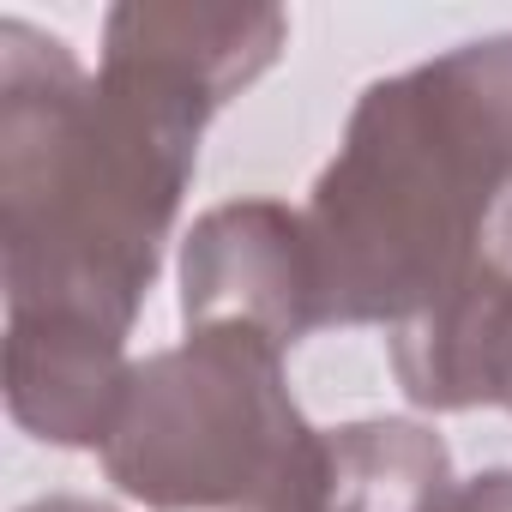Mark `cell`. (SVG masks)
Segmentation results:
<instances>
[{
	"mask_svg": "<svg viewBox=\"0 0 512 512\" xmlns=\"http://www.w3.org/2000/svg\"><path fill=\"white\" fill-rule=\"evenodd\" d=\"M290 43L278 7L127 0L97 73L0 25V278L7 314H79L133 338L211 115Z\"/></svg>",
	"mask_w": 512,
	"mask_h": 512,
	"instance_id": "6da1fadb",
	"label": "cell"
},
{
	"mask_svg": "<svg viewBox=\"0 0 512 512\" xmlns=\"http://www.w3.org/2000/svg\"><path fill=\"white\" fill-rule=\"evenodd\" d=\"M506 199L512 151L464 49L374 79L308 193L326 326L428 314L482 266Z\"/></svg>",
	"mask_w": 512,
	"mask_h": 512,
	"instance_id": "7a4b0ae2",
	"label": "cell"
},
{
	"mask_svg": "<svg viewBox=\"0 0 512 512\" xmlns=\"http://www.w3.org/2000/svg\"><path fill=\"white\" fill-rule=\"evenodd\" d=\"M103 470L151 512H320L326 428L290 398L272 338L199 326L133 362Z\"/></svg>",
	"mask_w": 512,
	"mask_h": 512,
	"instance_id": "3957f363",
	"label": "cell"
},
{
	"mask_svg": "<svg viewBox=\"0 0 512 512\" xmlns=\"http://www.w3.org/2000/svg\"><path fill=\"white\" fill-rule=\"evenodd\" d=\"M181 326H241L284 356L326 326L308 211L284 199H229L193 217L181 241Z\"/></svg>",
	"mask_w": 512,
	"mask_h": 512,
	"instance_id": "277c9868",
	"label": "cell"
},
{
	"mask_svg": "<svg viewBox=\"0 0 512 512\" xmlns=\"http://www.w3.org/2000/svg\"><path fill=\"white\" fill-rule=\"evenodd\" d=\"M127 380V332L79 314H7V410L25 434L103 452Z\"/></svg>",
	"mask_w": 512,
	"mask_h": 512,
	"instance_id": "5b68a950",
	"label": "cell"
},
{
	"mask_svg": "<svg viewBox=\"0 0 512 512\" xmlns=\"http://www.w3.org/2000/svg\"><path fill=\"white\" fill-rule=\"evenodd\" d=\"M392 374L422 410H512V253L488 247L452 296L392 332Z\"/></svg>",
	"mask_w": 512,
	"mask_h": 512,
	"instance_id": "8992f818",
	"label": "cell"
},
{
	"mask_svg": "<svg viewBox=\"0 0 512 512\" xmlns=\"http://www.w3.org/2000/svg\"><path fill=\"white\" fill-rule=\"evenodd\" d=\"M458 476L434 428L410 416H362L326 428L320 512H446Z\"/></svg>",
	"mask_w": 512,
	"mask_h": 512,
	"instance_id": "52a82bcc",
	"label": "cell"
},
{
	"mask_svg": "<svg viewBox=\"0 0 512 512\" xmlns=\"http://www.w3.org/2000/svg\"><path fill=\"white\" fill-rule=\"evenodd\" d=\"M446 512H512V464L458 482L452 500H446Z\"/></svg>",
	"mask_w": 512,
	"mask_h": 512,
	"instance_id": "ba28073f",
	"label": "cell"
},
{
	"mask_svg": "<svg viewBox=\"0 0 512 512\" xmlns=\"http://www.w3.org/2000/svg\"><path fill=\"white\" fill-rule=\"evenodd\" d=\"M19 512H121V506L91 500V494H43V500H31V506H19Z\"/></svg>",
	"mask_w": 512,
	"mask_h": 512,
	"instance_id": "9c48e42d",
	"label": "cell"
}]
</instances>
